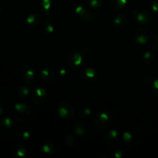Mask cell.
Here are the masks:
<instances>
[{"instance_id": "1", "label": "cell", "mask_w": 158, "mask_h": 158, "mask_svg": "<svg viewBox=\"0 0 158 158\" xmlns=\"http://www.w3.org/2000/svg\"><path fill=\"white\" fill-rule=\"evenodd\" d=\"M73 11L80 18L83 23H90L97 17V13L89 7H86L83 3H76L73 6Z\"/></svg>"}, {"instance_id": "2", "label": "cell", "mask_w": 158, "mask_h": 158, "mask_svg": "<svg viewBox=\"0 0 158 158\" xmlns=\"http://www.w3.org/2000/svg\"><path fill=\"white\" fill-rule=\"evenodd\" d=\"M12 114L17 121L26 123L31 119L32 112L27 104L24 103H17L12 110Z\"/></svg>"}, {"instance_id": "3", "label": "cell", "mask_w": 158, "mask_h": 158, "mask_svg": "<svg viewBox=\"0 0 158 158\" xmlns=\"http://www.w3.org/2000/svg\"><path fill=\"white\" fill-rule=\"evenodd\" d=\"M131 19L133 23L135 24L146 25L152 19V14L146 8H137L133 12Z\"/></svg>"}, {"instance_id": "4", "label": "cell", "mask_w": 158, "mask_h": 158, "mask_svg": "<svg viewBox=\"0 0 158 158\" xmlns=\"http://www.w3.org/2000/svg\"><path fill=\"white\" fill-rule=\"evenodd\" d=\"M66 62L71 69H78L84 63L83 52L77 49H73L68 53Z\"/></svg>"}, {"instance_id": "5", "label": "cell", "mask_w": 158, "mask_h": 158, "mask_svg": "<svg viewBox=\"0 0 158 158\" xmlns=\"http://www.w3.org/2000/svg\"><path fill=\"white\" fill-rule=\"evenodd\" d=\"M41 7L45 15L54 16L60 12L61 2L60 0H43Z\"/></svg>"}, {"instance_id": "6", "label": "cell", "mask_w": 158, "mask_h": 158, "mask_svg": "<svg viewBox=\"0 0 158 158\" xmlns=\"http://www.w3.org/2000/svg\"><path fill=\"white\" fill-rule=\"evenodd\" d=\"M121 138L125 146L133 148L138 143L140 140V134L136 130L128 129L123 133Z\"/></svg>"}, {"instance_id": "7", "label": "cell", "mask_w": 158, "mask_h": 158, "mask_svg": "<svg viewBox=\"0 0 158 158\" xmlns=\"http://www.w3.org/2000/svg\"><path fill=\"white\" fill-rule=\"evenodd\" d=\"M57 112L60 118L64 120H70L75 116V110L72 105L66 101L60 102L57 106Z\"/></svg>"}, {"instance_id": "8", "label": "cell", "mask_w": 158, "mask_h": 158, "mask_svg": "<svg viewBox=\"0 0 158 158\" xmlns=\"http://www.w3.org/2000/svg\"><path fill=\"white\" fill-rule=\"evenodd\" d=\"M111 123V116L108 111L101 110L96 114L94 117V125L98 129L107 128Z\"/></svg>"}, {"instance_id": "9", "label": "cell", "mask_w": 158, "mask_h": 158, "mask_svg": "<svg viewBox=\"0 0 158 158\" xmlns=\"http://www.w3.org/2000/svg\"><path fill=\"white\" fill-rule=\"evenodd\" d=\"M143 88L151 95L158 94V78L153 76H148L143 80Z\"/></svg>"}, {"instance_id": "10", "label": "cell", "mask_w": 158, "mask_h": 158, "mask_svg": "<svg viewBox=\"0 0 158 158\" xmlns=\"http://www.w3.org/2000/svg\"><path fill=\"white\" fill-rule=\"evenodd\" d=\"M47 99V92L42 86L34 88L32 92V100L35 105H43L46 103Z\"/></svg>"}, {"instance_id": "11", "label": "cell", "mask_w": 158, "mask_h": 158, "mask_svg": "<svg viewBox=\"0 0 158 158\" xmlns=\"http://www.w3.org/2000/svg\"><path fill=\"white\" fill-rule=\"evenodd\" d=\"M73 131L76 135L80 137H87L90 135L93 132L90 125L86 122L83 121H78L75 123Z\"/></svg>"}, {"instance_id": "12", "label": "cell", "mask_w": 158, "mask_h": 158, "mask_svg": "<svg viewBox=\"0 0 158 158\" xmlns=\"http://www.w3.org/2000/svg\"><path fill=\"white\" fill-rule=\"evenodd\" d=\"M132 38L136 43L140 45H145L149 42V33L143 28H137L132 32Z\"/></svg>"}, {"instance_id": "13", "label": "cell", "mask_w": 158, "mask_h": 158, "mask_svg": "<svg viewBox=\"0 0 158 158\" xmlns=\"http://www.w3.org/2000/svg\"><path fill=\"white\" fill-rule=\"evenodd\" d=\"M36 78L35 70L30 66H25L21 71V80L25 84L31 85L34 83Z\"/></svg>"}, {"instance_id": "14", "label": "cell", "mask_w": 158, "mask_h": 158, "mask_svg": "<svg viewBox=\"0 0 158 158\" xmlns=\"http://www.w3.org/2000/svg\"><path fill=\"white\" fill-rule=\"evenodd\" d=\"M81 78L87 83H93L98 78V73L94 68L90 66H85L80 72Z\"/></svg>"}, {"instance_id": "15", "label": "cell", "mask_w": 158, "mask_h": 158, "mask_svg": "<svg viewBox=\"0 0 158 158\" xmlns=\"http://www.w3.org/2000/svg\"><path fill=\"white\" fill-rule=\"evenodd\" d=\"M38 78L43 83H50L55 78V71L49 66L43 68L39 72Z\"/></svg>"}, {"instance_id": "16", "label": "cell", "mask_w": 158, "mask_h": 158, "mask_svg": "<svg viewBox=\"0 0 158 158\" xmlns=\"http://www.w3.org/2000/svg\"><path fill=\"white\" fill-rule=\"evenodd\" d=\"M43 21V15L39 12H35V13L29 14L26 18L25 23L29 28H35L41 25Z\"/></svg>"}, {"instance_id": "17", "label": "cell", "mask_w": 158, "mask_h": 158, "mask_svg": "<svg viewBox=\"0 0 158 158\" xmlns=\"http://www.w3.org/2000/svg\"><path fill=\"white\" fill-rule=\"evenodd\" d=\"M57 149H58V143L54 139H46L42 143L41 150L45 154H53L57 151Z\"/></svg>"}, {"instance_id": "18", "label": "cell", "mask_w": 158, "mask_h": 158, "mask_svg": "<svg viewBox=\"0 0 158 158\" xmlns=\"http://www.w3.org/2000/svg\"><path fill=\"white\" fill-rule=\"evenodd\" d=\"M14 128V123L12 119L9 117H4L0 120V133L8 135L12 132Z\"/></svg>"}, {"instance_id": "19", "label": "cell", "mask_w": 158, "mask_h": 158, "mask_svg": "<svg viewBox=\"0 0 158 158\" xmlns=\"http://www.w3.org/2000/svg\"><path fill=\"white\" fill-rule=\"evenodd\" d=\"M120 134L115 129H111L105 132L103 134V140L106 143L110 145H116L119 141Z\"/></svg>"}, {"instance_id": "20", "label": "cell", "mask_w": 158, "mask_h": 158, "mask_svg": "<svg viewBox=\"0 0 158 158\" xmlns=\"http://www.w3.org/2000/svg\"><path fill=\"white\" fill-rule=\"evenodd\" d=\"M13 154L15 157L19 158H23L26 157L28 154V149L26 144H24L22 142H18L15 143L13 147Z\"/></svg>"}, {"instance_id": "21", "label": "cell", "mask_w": 158, "mask_h": 158, "mask_svg": "<svg viewBox=\"0 0 158 158\" xmlns=\"http://www.w3.org/2000/svg\"><path fill=\"white\" fill-rule=\"evenodd\" d=\"M43 29H44L45 32L48 35L52 34L55 32L56 29V23L54 21L52 16L50 15H46V19L43 23Z\"/></svg>"}, {"instance_id": "22", "label": "cell", "mask_w": 158, "mask_h": 158, "mask_svg": "<svg viewBox=\"0 0 158 158\" xmlns=\"http://www.w3.org/2000/svg\"><path fill=\"white\" fill-rule=\"evenodd\" d=\"M126 22L127 19L125 14L123 12H118L114 16V20H113V24H114V27L117 28V29H122L123 27H124Z\"/></svg>"}, {"instance_id": "23", "label": "cell", "mask_w": 158, "mask_h": 158, "mask_svg": "<svg viewBox=\"0 0 158 158\" xmlns=\"http://www.w3.org/2000/svg\"><path fill=\"white\" fill-rule=\"evenodd\" d=\"M154 50H155V49H154V48H152V49H148V50L145 51V52H143L142 57H143V62H144L146 64H151V63H152L154 61L156 57L155 51Z\"/></svg>"}, {"instance_id": "24", "label": "cell", "mask_w": 158, "mask_h": 158, "mask_svg": "<svg viewBox=\"0 0 158 158\" xmlns=\"http://www.w3.org/2000/svg\"><path fill=\"white\" fill-rule=\"evenodd\" d=\"M92 109L89 106H82L79 108L78 110L77 111V117L78 119H84L86 117H89L92 114Z\"/></svg>"}, {"instance_id": "25", "label": "cell", "mask_w": 158, "mask_h": 158, "mask_svg": "<svg viewBox=\"0 0 158 158\" xmlns=\"http://www.w3.org/2000/svg\"><path fill=\"white\" fill-rule=\"evenodd\" d=\"M130 0H110V4L115 10H123L129 3Z\"/></svg>"}, {"instance_id": "26", "label": "cell", "mask_w": 158, "mask_h": 158, "mask_svg": "<svg viewBox=\"0 0 158 158\" xmlns=\"http://www.w3.org/2000/svg\"><path fill=\"white\" fill-rule=\"evenodd\" d=\"M30 94V89L26 86H19L16 90L17 97L19 98H26Z\"/></svg>"}, {"instance_id": "27", "label": "cell", "mask_w": 158, "mask_h": 158, "mask_svg": "<svg viewBox=\"0 0 158 158\" xmlns=\"http://www.w3.org/2000/svg\"><path fill=\"white\" fill-rule=\"evenodd\" d=\"M103 2L104 0H86V5L90 9L97 10L103 6Z\"/></svg>"}, {"instance_id": "28", "label": "cell", "mask_w": 158, "mask_h": 158, "mask_svg": "<svg viewBox=\"0 0 158 158\" xmlns=\"http://www.w3.org/2000/svg\"><path fill=\"white\" fill-rule=\"evenodd\" d=\"M110 152L112 157L116 158H120L123 156V152H124V151H123V148H119V147L117 146H114L111 148Z\"/></svg>"}, {"instance_id": "29", "label": "cell", "mask_w": 158, "mask_h": 158, "mask_svg": "<svg viewBox=\"0 0 158 158\" xmlns=\"http://www.w3.org/2000/svg\"><path fill=\"white\" fill-rule=\"evenodd\" d=\"M150 41H151V45L152 48L158 50V30L155 31L152 34L151 37L150 38Z\"/></svg>"}, {"instance_id": "30", "label": "cell", "mask_w": 158, "mask_h": 158, "mask_svg": "<svg viewBox=\"0 0 158 158\" xmlns=\"http://www.w3.org/2000/svg\"><path fill=\"white\" fill-rule=\"evenodd\" d=\"M19 137L22 140H28L31 137L30 131H27V130H22L19 133Z\"/></svg>"}, {"instance_id": "31", "label": "cell", "mask_w": 158, "mask_h": 158, "mask_svg": "<svg viewBox=\"0 0 158 158\" xmlns=\"http://www.w3.org/2000/svg\"><path fill=\"white\" fill-rule=\"evenodd\" d=\"M57 73H58L59 76L61 77H65L66 75H67V71H66V69L63 66H60V68L57 70Z\"/></svg>"}, {"instance_id": "32", "label": "cell", "mask_w": 158, "mask_h": 158, "mask_svg": "<svg viewBox=\"0 0 158 158\" xmlns=\"http://www.w3.org/2000/svg\"><path fill=\"white\" fill-rule=\"evenodd\" d=\"M151 8L153 12H158V0H152L151 2Z\"/></svg>"}, {"instance_id": "33", "label": "cell", "mask_w": 158, "mask_h": 158, "mask_svg": "<svg viewBox=\"0 0 158 158\" xmlns=\"http://www.w3.org/2000/svg\"><path fill=\"white\" fill-rule=\"evenodd\" d=\"M74 139L73 137L72 134H69V135L66 137V143L68 144L69 147H72L73 144V142H74Z\"/></svg>"}, {"instance_id": "34", "label": "cell", "mask_w": 158, "mask_h": 158, "mask_svg": "<svg viewBox=\"0 0 158 158\" xmlns=\"http://www.w3.org/2000/svg\"><path fill=\"white\" fill-rule=\"evenodd\" d=\"M3 110H4V106H3V105L0 103V115H2V114L3 113Z\"/></svg>"}, {"instance_id": "35", "label": "cell", "mask_w": 158, "mask_h": 158, "mask_svg": "<svg viewBox=\"0 0 158 158\" xmlns=\"http://www.w3.org/2000/svg\"><path fill=\"white\" fill-rule=\"evenodd\" d=\"M2 6L1 5H0V16H1L2 15Z\"/></svg>"}]
</instances>
